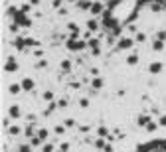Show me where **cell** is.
I'll return each instance as SVG.
<instances>
[{
    "mask_svg": "<svg viewBox=\"0 0 166 152\" xmlns=\"http://www.w3.org/2000/svg\"><path fill=\"white\" fill-rule=\"evenodd\" d=\"M135 152H166V138H154L142 142L135 148Z\"/></svg>",
    "mask_w": 166,
    "mask_h": 152,
    "instance_id": "obj_1",
    "label": "cell"
}]
</instances>
